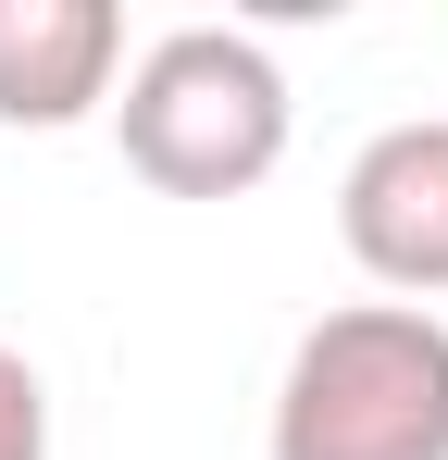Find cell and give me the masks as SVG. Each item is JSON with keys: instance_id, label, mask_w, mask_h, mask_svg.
<instances>
[{"instance_id": "6da1fadb", "label": "cell", "mask_w": 448, "mask_h": 460, "mask_svg": "<svg viewBox=\"0 0 448 460\" xmlns=\"http://www.w3.org/2000/svg\"><path fill=\"white\" fill-rule=\"evenodd\" d=\"M274 460H448V323L411 299L324 311L274 385Z\"/></svg>"}, {"instance_id": "7a4b0ae2", "label": "cell", "mask_w": 448, "mask_h": 460, "mask_svg": "<svg viewBox=\"0 0 448 460\" xmlns=\"http://www.w3.org/2000/svg\"><path fill=\"white\" fill-rule=\"evenodd\" d=\"M112 125H125V162L162 199H249L287 162V75L237 25H175L125 75Z\"/></svg>"}, {"instance_id": "3957f363", "label": "cell", "mask_w": 448, "mask_h": 460, "mask_svg": "<svg viewBox=\"0 0 448 460\" xmlns=\"http://www.w3.org/2000/svg\"><path fill=\"white\" fill-rule=\"evenodd\" d=\"M336 236H349V261H362L373 287H399V299L424 311L448 299V125H386L362 162H349V187H336Z\"/></svg>"}, {"instance_id": "277c9868", "label": "cell", "mask_w": 448, "mask_h": 460, "mask_svg": "<svg viewBox=\"0 0 448 460\" xmlns=\"http://www.w3.org/2000/svg\"><path fill=\"white\" fill-rule=\"evenodd\" d=\"M125 63L112 0H0V125H87Z\"/></svg>"}, {"instance_id": "5b68a950", "label": "cell", "mask_w": 448, "mask_h": 460, "mask_svg": "<svg viewBox=\"0 0 448 460\" xmlns=\"http://www.w3.org/2000/svg\"><path fill=\"white\" fill-rule=\"evenodd\" d=\"M0 460H50V385L25 349H0Z\"/></svg>"}]
</instances>
